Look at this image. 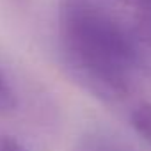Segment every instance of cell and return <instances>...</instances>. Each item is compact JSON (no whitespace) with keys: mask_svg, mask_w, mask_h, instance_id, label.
Listing matches in <instances>:
<instances>
[{"mask_svg":"<svg viewBox=\"0 0 151 151\" xmlns=\"http://www.w3.org/2000/svg\"><path fill=\"white\" fill-rule=\"evenodd\" d=\"M57 46L69 77L109 105L128 100L149 71L135 22L103 0H59Z\"/></svg>","mask_w":151,"mask_h":151,"instance_id":"cell-1","label":"cell"},{"mask_svg":"<svg viewBox=\"0 0 151 151\" xmlns=\"http://www.w3.org/2000/svg\"><path fill=\"white\" fill-rule=\"evenodd\" d=\"M75 151H135V149L121 137L107 130L96 128V130L86 132L80 137Z\"/></svg>","mask_w":151,"mask_h":151,"instance_id":"cell-2","label":"cell"},{"mask_svg":"<svg viewBox=\"0 0 151 151\" xmlns=\"http://www.w3.org/2000/svg\"><path fill=\"white\" fill-rule=\"evenodd\" d=\"M130 2L137 9L133 16L137 32L144 45L151 50V0H130Z\"/></svg>","mask_w":151,"mask_h":151,"instance_id":"cell-3","label":"cell"},{"mask_svg":"<svg viewBox=\"0 0 151 151\" xmlns=\"http://www.w3.org/2000/svg\"><path fill=\"white\" fill-rule=\"evenodd\" d=\"M132 126L151 146V103H140L132 112Z\"/></svg>","mask_w":151,"mask_h":151,"instance_id":"cell-4","label":"cell"},{"mask_svg":"<svg viewBox=\"0 0 151 151\" xmlns=\"http://www.w3.org/2000/svg\"><path fill=\"white\" fill-rule=\"evenodd\" d=\"M16 107V94L7 84L6 77L0 73V112H9Z\"/></svg>","mask_w":151,"mask_h":151,"instance_id":"cell-5","label":"cell"},{"mask_svg":"<svg viewBox=\"0 0 151 151\" xmlns=\"http://www.w3.org/2000/svg\"><path fill=\"white\" fill-rule=\"evenodd\" d=\"M0 151H29V149L13 135L0 133Z\"/></svg>","mask_w":151,"mask_h":151,"instance_id":"cell-6","label":"cell"},{"mask_svg":"<svg viewBox=\"0 0 151 151\" xmlns=\"http://www.w3.org/2000/svg\"><path fill=\"white\" fill-rule=\"evenodd\" d=\"M119 2H130V0H119Z\"/></svg>","mask_w":151,"mask_h":151,"instance_id":"cell-7","label":"cell"}]
</instances>
